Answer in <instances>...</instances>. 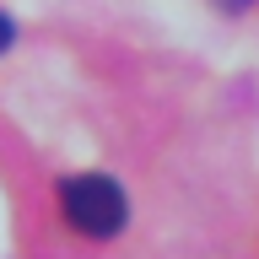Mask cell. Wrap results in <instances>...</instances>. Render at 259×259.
Instances as JSON below:
<instances>
[{
    "instance_id": "obj_1",
    "label": "cell",
    "mask_w": 259,
    "mask_h": 259,
    "mask_svg": "<svg viewBox=\"0 0 259 259\" xmlns=\"http://www.w3.org/2000/svg\"><path fill=\"white\" fill-rule=\"evenodd\" d=\"M60 216L76 227L81 238L103 243L113 232H124L130 200L108 173H70V178H60Z\"/></svg>"
},
{
    "instance_id": "obj_2",
    "label": "cell",
    "mask_w": 259,
    "mask_h": 259,
    "mask_svg": "<svg viewBox=\"0 0 259 259\" xmlns=\"http://www.w3.org/2000/svg\"><path fill=\"white\" fill-rule=\"evenodd\" d=\"M11 44H16V22H11V16H0V54H6Z\"/></svg>"
},
{
    "instance_id": "obj_3",
    "label": "cell",
    "mask_w": 259,
    "mask_h": 259,
    "mask_svg": "<svg viewBox=\"0 0 259 259\" xmlns=\"http://www.w3.org/2000/svg\"><path fill=\"white\" fill-rule=\"evenodd\" d=\"M227 6H248V0H227Z\"/></svg>"
}]
</instances>
